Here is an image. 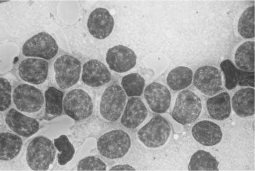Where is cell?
Here are the masks:
<instances>
[{
  "instance_id": "obj_7",
  "label": "cell",
  "mask_w": 255,
  "mask_h": 171,
  "mask_svg": "<svg viewBox=\"0 0 255 171\" xmlns=\"http://www.w3.org/2000/svg\"><path fill=\"white\" fill-rule=\"evenodd\" d=\"M54 68L56 83L62 89L73 87L80 80L82 64L73 56L65 54L58 57Z\"/></svg>"
},
{
  "instance_id": "obj_12",
  "label": "cell",
  "mask_w": 255,
  "mask_h": 171,
  "mask_svg": "<svg viewBox=\"0 0 255 171\" xmlns=\"http://www.w3.org/2000/svg\"><path fill=\"white\" fill-rule=\"evenodd\" d=\"M136 60L134 51L123 45L114 46L107 52L106 61L110 69L118 73H123L133 69Z\"/></svg>"
},
{
  "instance_id": "obj_10",
  "label": "cell",
  "mask_w": 255,
  "mask_h": 171,
  "mask_svg": "<svg viewBox=\"0 0 255 171\" xmlns=\"http://www.w3.org/2000/svg\"><path fill=\"white\" fill-rule=\"evenodd\" d=\"M193 83L201 93L209 96H214L222 89L221 72L213 65H204L196 70L193 75Z\"/></svg>"
},
{
  "instance_id": "obj_6",
  "label": "cell",
  "mask_w": 255,
  "mask_h": 171,
  "mask_svg": "<svg viewBox=\"0 0 255 171\" xmlns=\"http://www.w3.org/2000/svg\"><path fill=\"white\" fill-rule=\"evenodd\" d=\"M63 109L65 114L77 122L87 120L93 113L92 98L82 89L72 90L64 98Z\"/></svg>"
},
{
  "instance_id": "obj_3",
  "label": "cell",
  "mask_w": 255,
  "mask_h": 171,
  "mask_svg": "<svg viewBox=\"0 0 255 171\" xmlns=\"http://www.w3.org/2000/svg\"><path fill=\"white\" fill-rule=\"evenodd\" d=\"M202 110L201 98L193 91L184 90L176 97L172 116L180 124H190L198 119Z\"/></svg>"
},
{
  "instance_id": "obj_17",
  "label": "cell",
  "mask_w": 255,
  "mask_h": 171,
  "mask_svg": "<svg viewBox=\"0 0 255 171\" xmlns=\"http://www.w3.org/2000/svg\"><path fill=\"white\" fill-rule=\"evenodd\" d=\"M111 77L112 76L108 67L99 60H91L83 65L82 80L88 86L102 87L108 83Z\"/></svg>"
},
{
  "instance_id": "obj_5",
  "label": "cell",
  "mask_w": 255,
  "mask_h": 171,
  "mask_svg": "<svg viewBox=\"0 0 255 171\" xmlns=\"http://www.w3.org/2000/svg\"><path fill=\"white\" fill-rule=\"evenodd\" d=\"M127 104L125 92L119 84L110 85L102 96L100 112L105 120L117 121L123 114Z\"/></svg>"
},
{
  "instance_id": "obj_18",
  "label": "cell",
  "mask_w": 255,
  "mask_h": 171,
  "mask_svg": "<svg viewBox=\"0 0 255 171\" xmlns=\"http://www.w3.org/2000/svg\"><path fill=\"white\" fill-rule=\"evenodd\" d=\"M148 116L144 103L138 97H130L128 100L121 118L123 126L129 129L138 128Z\"/></svg>"
},
{
  "instance_id": "obj_13",
  "label": "cell",
  "mask_w": 255,
  "mask_h": 171,
  "mask_svg": "<svg viewBox=\"0 0 255 171\" xmlns=\"http://www.w3.org/2000/svg\"><path fill=\"white\" fill-rule=\"evenodd\" d=\"M115 26L114 17L106 8H98L91 12L87 23L90 34L99 39H106L112 33Z\"/></svg>"
},
{
  "instance_id": "obj_32",
  "label": "cell",
  "mask_w": 255,
  "mask_h": 171,
  "mask_svg": "<svg viewBox=\"0 0 255 171\" xmlns=\"http://www.w3.org/2000/svg\"><path fill=\"white\" fill-rule=\"evenodd\" d=\"M136 170L132 167L124 164V165H117L111 168L109 171H135Z\"/></svg>"
},
{
  "instance_id": "obj_31",
  "label": "cell",
  "mask_w": 255,
  "mask_h": 171,
  "mask_svg": "<svg viewBox=\"0 0 255 171\" xmlns=\"http://www.w3.org/2000/svg\"><path fill=\"white\" fill-rule=\"evenodd\" d=\"M11 85L6 79L0 78V111L7 110L11 103Z\"/></svg>"
},
{
  "instance_id": "obj_24",
  "label": "cell",
  "mask_w": 255,
  "mask_h": 171,
  "mask_svg": "<svg viewBox=\"0 0 255 171\" xmlns=\"http://www.w3.org/2000/svg\"><path fill=\"white\" fill-rule=\"evenodd\" d=\"M235 63L238 68L246 71H255V42L241 44L235 52Z\"/></svg>"
},
{
  "instance_id": "obj_26",
  "label": "cell",
  "mask_w": 255,
  "mask_h": 171,
  "mask_svg": "<svg viewBox=\"0 0 255 171\" xmlns=\"http://www.w3.org/2000/svg\"><path fill=\"white\" fill-rule=\"evenodd\" d=\"M63 97L62 91L49 87L44 93L45 113L51 116H60L63 113Z\"/></svg>"
},
{
  "instance_id": "obj_23",
  "label": "cell",
  "mask_w": 255,
  "mask_h": 171,
  "mask_svg": "<svg viewBox=\"0 0 255 171\" xmlns=\"http://www.w3.org/2000/svg\"><path fill=\"white\" fill-rule=\"evenodd\" d=\"M193 75L191 69L187 67H178L169 72L166 78L167 84L173 91L184 90L191 85Z\"/></svg>"
},
{
  "instance_id": "obj_27",
  "label": "cell",
  "mask_w": 255,
  "mask_h": 171,
  "mask_svg": "<svg viewBox=\"0 0 255 171\" xmlns=\"http://www.w3.org/2000/svg\"><path fill=\"white\" fill-rule=\"evenodd\" d=\"M122 88L129 97L142 95L145 85V79L138 73L124 76L122 80Z\"/></svg>"
},
{
  "instance_id": "obj_22",
  "label": "cell",
  "mask_w": 255,
  "mask_h": 171,
  "mask_svg": "<svg viewBox=\"0 0 255 171\" xmlns=\"http://www.w3.org/2000/svg\"><path fill=\"white\" fill-rule=\"evenodd\" d=\"M0 160L10 161L16 158L22 149L23 141L19 136L10 133L0 134Z\"/></svg>"
},
{
  "instance_id": "obj_4",
  "label": "cell",
  "mask_w": 255,
  "mask_h": 171,
  "mask_svg": "<svg viewBox=\"0 0 255 171\" xmlns=\"http://www.w3.org/2000/svg\"><path fill=\"white\" fill-rule=\"evenodd\" d=\"M171 134V125L164 117L158 115L142 127L137 136L146 147L156 149L164 146Z\"/></svg>"
},
{
  "instance_id": "obj_29",
  "label": "cell",
  "mask_w": 255,
  "mask_h": 171,
  "mask_svg": "<svg viewBox=\"0 0 255 171\" xmlns=\"http://www.w3.org/2000/svg\"><path fill=\"white\" fill-rule=\"evenodd\" d=\"M240 36L246 39L255 38V5L247 8L242 14L238 22Z\"/></svg>"
},
{
  "instance_id": "obj_1",
  "label": "cell",
  "mask_w": 255,
  "mask_h": 171,
  "mask_svg": "<svg viewBox=\"0 0 255 171\" xmlns=\"http://www.w3.org/2000/svg\"><path fill=\"white\" fill-rule=\"evenodd\" d=\"M56 151L49 138L39 136L28 144L26 160L32 170L47 171L55 160Z\"/></svg>"
},
{
  "instance_id": "obj_19",
  "label": "cell",
  "mask_w": 255,
  "mask_h": 171,
  "mask_svg": "<svg viewBox=\"0 0 255 171\" xmlns=\"http://www.w3.org/2000/svg\"><path fill=\"white\" fill-rule=\"evenodd\" d=\"M195 140L206 147H213L220 143L223 137L220 127L210 121H202L195 124L192 129Z\"/></svg>"
},
{
  "instance_id": "obj_15",
  "label": "cell",
  "mask_w": 255,
  "mask_h": 171,
  "mask_svg": "<svg viewBox=\"0 0 255 171\" xmlns=\"http://www.w3.org/2000/svg\"><path fill=\"white\" fill-rule=\"evenodd\" d=\"M5 121L13 132L25 138L33 136L40 129V124L37 120L26 116L15 109H11L7 112Z\"/></svg>"
},
{
  "instance_id": "obj_8",
  "label": "cell",
  "mask_w": 255,
  "mask_h": 171,
  "mask_svg": "<svg viewBox=\"0 0 255 171\" xmlns=\"http://www.w3.org/2000/svg\"><path fill=\"white\" fill-rule=\"evenodd\" d=\"M58 46L55 39L47 32H41L32 36L22 47L24 56L50 60L57 54Z\"/></svg>"
},
{
  "instance_id": "obj_21",
  "label": "cell",
  "mask_w": 255,
  "mask_h": 171,
  "mask_svg": "<svg viewBox=\"0 0 255 171\" xmlns=\"http://www.w3.org/2000/svg\"><path fill=\"white\" fill-rule=\"evenodd\" d=\"M206 107L209 115L213 120L224 121L231 114L230 95L227 92H224L214 96L207 100Z\"/></svg>"
},
{
  "instance_id": "obj_25",
  "label": "cell",
  "mask_w": 255,
  "mask_h": 171,
  "mask_svg": "<svg viewBox=\"0 0 255 171\" xmlns=\"http://www.w3.org/2000/svg\"><path fill=\"white\" fill-rule=\"evenodd\" d=\"M219 162L210 153L198 150L194 153L189 162V171H219Z\"/></svg>"
},
{
  "instance_id": "obj_14",
  "label": "cell",
  "mask_w": 255,
  "mask_h": 171,
  "mask_svg": "<svg viewBox=\"0 0 255 171\" xmlns=\"http://www.w3.org/2000/svg\"><path fill=\"white\" fill-rule=\"evenodd\" d=\"M144 97L149 107L154 113L165 114L171 105L172 95L165 85L159 82L149 84L145 88Z\"/></svg>"
},
{
  "instance_id": "obj_30",
  "label": "cell",
  "mask_w": 255,
  "mask_h": 171,
  "mask_svg": "<svg viewBox=\"0 0 255 171\" xmlns=\"http://www.w3.org/2000/svg\"><path fill=\"white\" fill-rule=\"evenodd\" d=\"M107 166L99 157L89 156L81 160L78 164L77 171H106Z\"/></svg>"
},
{
  "instance_id": "obj_9",
  "label": "cell",
  "mask_w": 255,
  "mask_h": 171,
  "mask_svg": "<svg viewBox=\"0 0 255 171\" xmlns=\"http://www.w3.org/2000/svg\"><path fill=\"white\" fill-rule=\"evenodd\" d=\"M12 100L18 111L28 114L40 111L44 103L42 92L28 84L18 85L13 92Z\"/></svg>"
},
{
  "instance_id": "obj_28",
  "label": "cell",
  "mask_w": 255,
  "mask_h": 171,
  "mask_svg": "<svg viewBox=\"0 0 255 171\" xmlns=\"http://www.w3.org/2000/svg\"><path fill=\"white\" fill-rule=\"evenodd\" d=\"M54 146L60 154L57 155L59 165H66L73 159L75 149L66 135H61L54 140Z\"/></svg>"
},
{
  "instance_id": "obj_20",
  "label": "cell",
  "mask_w": 255,
  "mask_h": 171,
  "mask_svg": "<svg viewBox=\"0 0 255 171\" xmlns=\"http://www.w3.org/2000/svg\"><path fill=\"white\" fill-rule=\"evenodd\" d=\"M232 108L235 114L241 117L255 115V89L252 88L239 90L232 100Z\"/></svg>"
},
{
  "instance_id": "obj_16",
  "label": "cell",
  "mask_w": 255,
  "mask_h": 171,
  "mask_svg": "<svg viewBox=\"0 0 255 171\" xmlns=\"http://www.w3.org/2000/svg\"><path fill=\"white\" fill-rule=\"evenodd\" d=\"M225 78V86L233 90L239 85L240 87H255V72L239 69L230 60H226L220 64Z\"/></svg>"
},
{
  "instance_id": "obj_11",
  "label": "cell",
  "mask_w": 255,
  "mask_h": 171,
  "mask_svg": "<svg viewBox=\"0 0 255 171\" xmlns=\"http://www.w3.org/2000/svg\"><path fill=\"white\" fill-rule=\"evenodd\" d=\"M18 75L21 80L34 85H40L46 81L49 63L41 58L29 57L19 64Z\"/></svg>"
},
{
  "instance_id": "obj_2",
  "label": "cell",
  "mask_w": 255,
  "mask_h": 171,
  "mask_svg": "<svg viewBox=\"0 0 255 171\" xmlns=\"http://www.w3.org/2000/svg\"><path fill=\"white\" fill-rule=\"evenodd\" d=\"M98 151L110 160L121 159L127 155L131 147V140L122 130H114L101 136L97 141Z\"/></svg>"
}]
</instances>
